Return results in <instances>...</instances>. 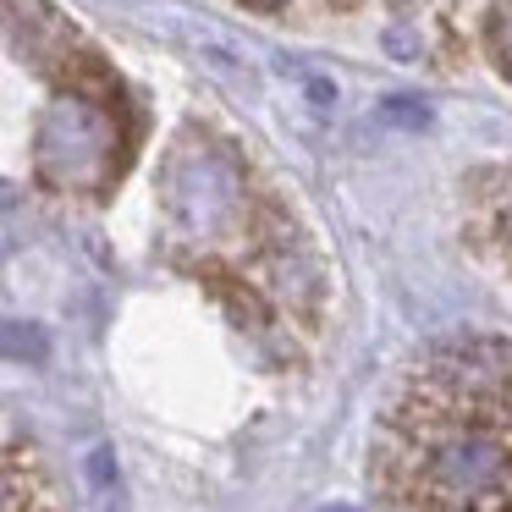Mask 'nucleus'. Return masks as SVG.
<instances>
[{"mask_svg":"<svg viewBox=\"0 0 512 512\" xmlns=\"http://www.w3.org/2000/svg\"><path fill=\"white\" fill-rule=\"evenodd\" d=\"M0 512H61L45 463L12 430H0Z\"/></svg>","mask_w":512,"mask_h":512,"instance_id":"f03ea898","label":"nucleus"},{"mask_svg":"<svg viewBox=\"0 0 512 512\" xmlns=\"http://www.w3.org/2000/svg\"><path fill=\"white\" fill-rule=\"evenodd\" d=\"M380 512H512V342L463 336L408 375L375 441Z\"/></svg>","mask_w":512,"mask_h":512,"instance_id":"f257e3e1","label":"nucleus"}]
</instances>
